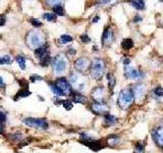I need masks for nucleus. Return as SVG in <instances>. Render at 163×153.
I'll use <instances>...</instances> for the list:
<instances>
[{"label":"nucleus","instance_id":"obj_1","mask_svg":"<svg viewBox=\"0 0 163 153\" xmlns=\"http://www.w3.org/2000/svg\"><path fill=\"white\" fill-rule=\"evenodd\" d=\"M135 97H133V93L132 89H122L118 94V98H117V104L121 108H129L133 105Z\"/></svg>","mask_w":163,"mask_h":153},{"label":"nucleus","instance_id":"obj_2","mask_svg":"<svg viewBox=\"0 0 163 153\" xmlns=\"http://www.w3.org/2000/svg\"><path fill=\"white\" fill-rule=\"evenodd\" d=\"M91 77L96 81L101 80L105 74V62L101 58H95L91 63Z\"/></svg>","mask_w":163,"mask_h":153},{"label":"nucleus","instance_id":"obj_3","mask_svg":"<svg viewBox=\"0 0 163 153\" xmlns=\"http://www.w3.org/2000/svg\"><path fill=\"white\" fill-rule=\"evenodd\" d=\"M26 42H27V44L29 45V47L35 50V49H37L38 47L43 45L44 36H43V34H41L40 32L32 31L28 35H27Z\"/></svg>","mask_w":163,"mask_h":153},{"label":"nucleus","instance_id":"obj_4","mask_svg":"<svg viewBox=\"0 0 163 153\" xmlns=\"http://www.w3.org/2000/svg\"><path fill=\"white\" fill-rule=\"evenodd\" d=\"M27 127L40 129V130H47L49 128V125L44 119H38V117H27L23 120Z\"/></svg>","mask_w":163,"mask_h":153},{"label":"nucleus","instance_id":"obj_5","mask_svg":"<svg viewBox=\"0 0 163 153\" xmlns=\"http://www.w3.org/2000/svg\"><path fill=\"white\" fill-rule=\"evenodd\" d=\"M55 85L60 89V91L63 94V96H69L73 94L71 85L69 84V82L65 78H59V79H57L55 81Z\"/></svg>","mask_w":163,"mask_h":153},{"label":"nucleus","instance_id":"obj_6","mask_svg":"<svg viewBox=\"0 0 163 153\" xmlns=\"http://www.w3.org/2000/svg\"><path fill=\"white\" fill-rule=\"evenodd\" d=\"M91 109L92 111L96 114H108L109 111H110V107H109L108 104L104 103V102H94V103L91 105Z\"/></svg>","mask_w":163,"mask_h":153},{"label":"nucleus","instance_id":"obj_7","mask_svg":"<svg viewBox=\"0 0 163 153\" xmlns=\"http://www.w3.org/2000/svg\"><path fill=\"white\" fill-rule=\"evenodd\" d=\"M53 69H54V72L56 75H60L65 71L66 69V59L64 56L58 55L54 59L53 62Z\"/></svg>","mask_w":163,"mask_h":153},{"label":"nucleus","instance_id":"obj_8","mask_svg":"<svg viewBox=\"0 0 163 153\" xmlns=\"http://www.w3.org/2000/svg\"><path fill=\"white\" fill-rule=\"evenodd\" d=\"M133 97L135 100H142L146 95L147 92V86L143 83H138L133 87Z\"/></svg>","mask_w":163,"mask_h":153},{"label":"nucleus","instance_id":"obj_9","mask_svg":"<svg viewBox=\"0 0 163 153\" xmlns=\"http://www.w3.org/2000/svg\"><path fill=\"white\" fill-rule=\"evenodd\" d=\"M124 76L127 79H132V80H141L144 77V72L138 69L130 68V66L127 65L124 69Z\"/></svg>","mask_w":163,"mask_h":153},{"label":"nucleus","instance_id":"obj_10","mask_svg":"<svg viewBox=\"0 0 163 153\" xmlns=\"http://www.w3.org/2000/svg\"><path fill=\"white\" fill-rule=\"evenodd\" d=\"M74 66H76V69L81 72H87L89 68L91 66V61L89 58L87 57H80L77 58L74 62Z\"/></svg>","mask_w":163,"mask_h":153},{"label":"nucleus","instance_id":"obj_11","mask_svg":"<svg viewBox=\"0 0 163 153\" xmlns=\"http://www.w3.org/2000/svg\"><path fill=\"white\" fill-rule=\"evenodd\" d=\"M152 137H153L155 144L160 148H163V126L154 129L152 132Z\"/></svg>","mask_w":163,"mask_h":153},{"label":"nucleus","instance_id":"obj_12","mask_svg":"<svg viewBox=\"0 0 163 153\" xmlns=\"http://www.w3.org/2000/svg\"><path fill=\"white\" fill-rule=\"evenodd\" d=\"M91 96L96 102H103L104 96H105V89L104 87H96L91 92Z\"/></svg>","mask_w":163,"mask_h":153},{"label":"nucleus","instance_id":"obj_13","mask_svg":"<svg viewBox=\"0 0 163 153\" xmlns=\"http://www.w3.org/2000/svg\"><path fill=\"white\" fill-rule=\"evenodd\" d=\"M113 42V32L110 28H105L102 35V44L105 46H109Z\"/></svg>","mask_w":163,"mask_h":153},{"label":"nucleus","instance_id":"obj_14","mask_svg":"<svg viewBox=\"0 0 163 153\" xmlns=\"http://www.w3.org/2000/svg\"><path fill=\"white\" fill-rule=\"evenodd\" d=\"M73 102L74 103H77V104H86L88 102V99L86 96L82 95L80 93H73Z\"/></svg>","mask_w":163,"mask_h":153},{"label":"nucleus","instance_id":"obj_15","mask_svg":"<svg viewBox=\"0 0 163 153\" xmlns=\"http://www.w3.org/2000/svg\"><path fill=\"white\" fill-rule=\"evenodd\" d=\"M106 142H107V144L109 146H112V147L117 146V145L120 143V137L117 135H110L107 137Z\"/></svg>","mask_w":163,"mask_h":153},{"label":"nucleus","instance_id":"obj_16","mask_svg":"<svg viewBox=\"0 0 163 153\" xmlns=\"http://www.w3.org/2000/svg\"><path fill=\"white\" fill-rule=\"evenodd\" d=\"M104 123L107 127H111V126H114L117 123V119L114 115L108 113L104 115Z\"/></svg>","mask_w":163,"mask_h":153},{"label":"nucleus","instance_id":"obj_17","mask_svg":"<svg viewBox=\"0 0 163 153\" xmlns=\"http://www.w3.org/2000/svg\"><path fill=\"white\" fill-rule=\"evenodd\" d=\"M130 4L138 10L145 9V1L144 0H130Z\"/></svg>","mask_w":163,"mask_h":153},{"label":"nucleus","instance_id":"obj_18","mask_svg":"<svg viewBox=\"0 0 163 153\" xmlns=\"http://www.w3.org/2000/svg\"><path fill=\"white\" fill-rule=\"evenodd\" d=\"M121 47L124 50H130L133 47V41L130 38L124 39V41L121 42Z\"/></svg>","mask_w":163,"mask_h":153},{"label":"nucleus","instance_id":"obj_19","mask_svg":"<svg viewBox=\"0 0 163 153\" xmlns=\"http://www.w3.org/2000/svg\"><path fill=\"white\" fill-rule=\"evenodd\" d=\"M48 52L47 51V47L46 45H42V46L38 47L37 49H35V55L37 56L38 58H41L44 54H46Z\"/></svg>","mask_w":163,"mask_h":153},{"label":"nucleus","instance_id":"obj_20","mask_svg":"<svg viewBox=\"0 0 163 153\" xmlns=\"http://www.w3.org/2000/svg\"><path fill=\"white\" fill-rule=\"evenodd\" d=\"M50 63H51V57H50L49 53L47 52L46 54H44L40 58V64H41L42 66H48Z\"/></svg>","mask_w":163,"mask_h":153},{"label":"nucleus","instance_id":"obj_21","mask_svg":"<svg viewBox=\"0 0 163 153\" xmlns=\"http://www.w3.org/2000/svg\"><path fill=\"white\" fill-rule=\"evenodd\" d=\"M50 89H51L52 92L54 93V95L56 96V97H62V96H63L62 92H61L59 88H58L57 86L55 85V83H52V84H50Z\"/></svg>","mask_w":163,"mask_h":153},{"label":"nucleus","instance_id":"obj_22","mask_svg":"<svg viewBox=\"0 0 163 153\" xmlns=\"http://www.w3.org/2000/svg\"><path fill=\"white\" fill-rule=\"evenodd\" d=\"M31 95V92L29 91L28 89H22L20 91H18L17 93V97H15V100H17V99L20 98H25V97H28V96Z\"/></svg>","mask_w":163,"mask_h":153},{"label":"nucleus","instance_id":"obj_23","mask_svg":"<svg viewBox=\"0 0 163 153\" xmlns=\"http://www.w3.org/2000/svg\"><path fill=\"white\" fill-rule=\"evenodd\" d=\"M107 79H108V86H109V89L110 90H113L114 87L116 85V80L114 76L112 74H108L107 75Z\"/></svg>","mask_w":163,"mask_h":153},{"label":"nucleus","instance_id":"obj_24","mask_svg":"<svg viewBox=\"0 0 163 153\" xmlns=\"http://www.w3.org/2000/svg\"><path fill=\"white\" fill-rule=\"evenodd\" d=\"M53 12L57 15H60V17H63V15H64V10H63V7L61 6L60 4H57V5H54V6H53Z\"/></svg>","mask_w":163,"mask_h":153},{"label":"nucleus","instance_id":"obj_25","mask_svg":"<svg viewBox=\"0 0 163 153\" xmlns=\"http://www.w3.org/2000/svg\"><path fill=\"white\" fill-rule=\"evenodd\" d=\"M17 62L18 64V66H20L22 69H26V58L24 57V56H22V55L17 56Z\"/></svg>","mask_w":163,"mask_h":153},{"label":"nucleus","instance_id":"obj_26","mask_svg":"<svg viewBox=\"0 0 163 153\" xmlns=\"http://www.w3.org/2000/svg\"><path fill=\"white\" fill-rule=\"evenodd\" d=\"M12 62V58L9 55L0 56V64H10Z\"/></svg>","mask_w":163,"mask_h":153},{"label":"nucleus","instance_id":"obj_27","mask_svg":"<svg viewBox=\"0 0 163 153\" xmlns=\"http://www.w3.org/2000/svg\"><path fill=\"white\" fill-rule=\"evenodd\" d=\"M71 41H73V37L69 36V35H62L59 38V42L61 44H66V43H69Z\"/></svg>","mask_w":163,"mask_h":153},{"label":"nucleus","instance_id":"obj_28","mask_svg":"<svg viewBox=\"0 0 163 153\" xmlns=\"http://www.w3.org/2000/svg\"><path fill=\"white\" fill-rule=\"evenodd\" d=\"M153 93L155 95V97L157 98H163V88L162 87H156L153 90Z\"/></svg>","mask_w":163,"mask_h":153},{"label":"nucleus","instance_id":"obj_29","mask_svg":"<svg viewBox=\"0 0 163 153\" xmlns=\"http://www.w3.org/2000/svg\"><path fill=\"white\" fill-rule=\"evenodd\" d=\"M133 153H145V145L138 143L135 147Z\"/></svg>","mask_w":163,"mask_h":153},{"label":"nucleus","instance_id":"obj_30","mask_svg":"<svg viewBox=\"0 0 163 153\" xmlns=\"http://www.w3.org/2000/svg\"><path fill=\"white\" fill-rule=\"evenodd\" d=\"M61 104L63 105V107L66 109V110H71L73 108V102L69 101V100H63L61 101Z\"/></svg>","mask_w":163,"mask_h":153},{"label":"nucleus","instance_id":"obj_31","mask_svg":"<svg viewBox=\"0 0 163 153\" xmlns=\"http://www.w3.org/2000/svg\"><path fill=\"white\" fill-rule=\"evenodd\" d=\"M44 18L48 21H54L56 20V14H54V13H45Z\"/></svg>","mask_w":163,"mask_h":153},{"label":"nucleus","instance_id":"obj_32","mask_svg":"<svg viewBox=\"0 0 163 153\" xmlns=\"http://www.w3.org/2000/svg\"><path fill=\"white\" fill-rule=\"evenodd\" d=\"M10 139L13 141H20L23 139V135L22 134H20V133H15V134H12V135H10Z\"/></svg>","mask_w":163,"mask_h":153},{"label":"nucleus","instance_id":"obj_33","mask_svg":"<svg viewBox=\"0 0 163 153\" xmlns=\"http://www.w3.org/2000/svg\"><path fill=\"white\" fill-rule=\"evenodd\" d=\"M30 23L33 25L35 28H40V27L42 26V23L38 20H35V18H31L30 20Z\"/></svg>","mask_w":163,"mask_h":153},{"label":"nucleus","instance_id":"obj_34","mask_svg":"<svg viewBox=\"0 0 163 153\" xmlns=\"http://www.w3.org/2000/svg\"><path fill=\"white\" fill-rule=\"evenodd\" d=\"M81 40H82V42H84V43H89L91 41V39L89 38V36H88L87 34H83L81 36Z\"/></svg>","mask_w":163,"mask_h":153},{"label":"nucleus","instance_id":"obj_35","mask_svg":"<svg viewBox=\"0 0 163 153\" xmlns=\"http://www.w3.org/2000/svg\"><path fill=\"white\" fill-rule=\"evenodd\" d=\"M30 80L32 82H38V81H42V77H40V76H38V75H34V76H32L31 78H30Z\"/></svg>","mask_w":163,"mask_h":153},{"label":"nucleus","instance_id":"obj_36","mask_svg":"<svg viewBox=\"0 0 163 153\" xmlns=\"http://www.w3.org/2000/svg\"><path fill=\"white\" fill-rule=\"evenodd\" d=\"M6 119H7V116H6V114L4 113V112H2V111H0V123H4L5 122H6Z\"/></svg>","mask_w":163,"mask_h":153},{"label":"nucleus","instance_id":"obj_37","mask_svg":"<svg viewBox=\"0 0 163 153\" xmlns=\"http://www.w3.org/2000/svg\"><path fill=\"white\" fill-rule=\"evenodd\" d=\"M47 3L49 5H57L60 3V0H47Z\"/></svg>","mask_w":163,"mask_h":153},{"label":"nucleus","instance_id":"obj_38","mask_svg":"<svg viewBox=\"0 0 163 153\" xmlns=\"http://www.w3.org/2000/svg\"><path fill=\"white\" fill-rule=\"evenodd\" d=\"M112 0H97L96 1V3L97 4H100V5H104V4H108L110 3Z\"/></svg>","mask_w":163,"mask_h":153},{"label":"nucleus","instance_id":"obj_39","mask_svg":"<svg viewBox=\"0 0 163 153\" xmlns=\"http://www.w3.org/2000/svg\"><path fill=\"white\" fill-rule=\"evenodd\" d=\"M5 21H6V18H5V15L0 14V27L5 25Z\"/></svg>","mask_w":163,"mask_h":153},{"label":"nucleus","instance_id":"obj_40","mask_svg":"<svg viewBox=\"0 0 163 153\" xmlns=\"http://www.w3.org/2000/svg\"><path fill=\"white\" fill-rule=\"evenodd\" d=\"M20 85L22 86L23 89H28V83H27L26 81H24V80H20Z\"/></svg>","mask_w":163,"mask_h":153},{"label":"nucleus","instance_id":"obj_41","mask_svg":"<svg viewBox=\"0 0 163 153\" xmlns=\"http://www.w3.org/2000/svg\"><path fill=\"white\" fill-rule=\"evenodd\" d=\"M5 131V128H4V123H0V134H3Z\"/></svg>","mask_w":163,"mask_h":153},{"label":"nucleus","instance_id":"obj_42","mask_svg":"<svg viewBox=\"0 0 163 153\" xmlns=\"http://www.w3.org/2000/svg\"><path fill=\"white\" fill-rule=\"evenodd\" d=\"M140 21H142V18L141 17H135V18H133V23H140Z\"/></svg>","mask_w":163,"mask_h":153},{"label":"nucleus","instance_id":"obj_43","mask_svg":"<svg viewBox=\"0 0 163 153\" xmlns=\"http://www.w3.org/2000/svg\"><path fill=\"white\" fill-rule=\"evenodd\" d=\"M124 64L125 66L129 65V64H130V59H129V58H125V59L124 60Z\"/></svg>","mask_w":163,"mask_h":153},{"label":"nucleus","instance_id":"obj_44","mask_svg":"<svg viewBox=\"0 0 163 153\" xmlns=\"http://www.w3.org/2000/svg\"><path fill=\"white\" fill-rule=\"evenodd\" d=\"M2 86H4V82H3V79L0 77V87H2Z\"/></svg>","mask_w":163,"mask_h":153},{"label":"nucleus","instance_id":"obj_45","mask_svg":"<svg viewBox=\"0 0 163 153\" xmlns=\"http://www.w3.org/2000/svg\"><path fill=\"white\" fill-rule=\"evenodd\" d=\"M98 20H99V18H98V17H97V18H95L94 20H93V23H96V21H97Z\"/></svg>","mask_w":163,"mask_h":153}]
</instances>
